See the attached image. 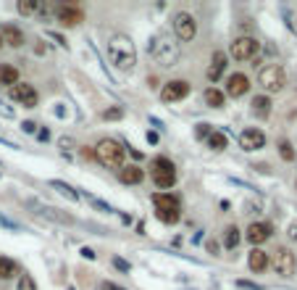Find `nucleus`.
<instances>
[{"label": "nucleus", "instance_id": "nucleus-34", "mask_svg": "<svg viewBox=\"0 0 297 290\" xmlns=\"http://www.w3.org/2000/svg\"><path fill=\"white\" fill-rule=\"evenodd\" d=\"M82 156H84V159H95V150H90V148H82Z\"/></svg>", "mask_w": 297, "mask_h": 290}, {"label": "nucleus", "instance_id": "nucleus-36", "mask_svg": "<svg viewBox=\"0 0 297 290\" xmlns=\"http://www.w3.org/2000/svg\"><path fill=\"white\" fill-rule=\"evenodd\" d=\"M24 129L26 132H35V121H24Z\"/></svg>", "mask_w": 297, "mask_h": 290}, {"label": "nucleus", "instance_id": "nucleus-28", "mask_svg": "<svg viewBox=\"0 0 297 290\" xmlns=\"http://www.w3.org/2000/svg\"><path fill=\"white\" fill-rule=\"evenodd\" d=\"M50 185H53V188H55L58 193H64L66 198H71V201H76V193H74V190H71V188L66 185V182H58V179H53Z\"/></svg>", "mask_w": 297, "mask_h": 290}, {"label": "nucleus", "instance_id": "nucleus-31", "mask_svg": "<svg viewBox=\"0 0 297 290\" xmlns=\"http://www.w3.org/2000/svg\"><path fill=\"white\" fill-rule=\"evenodd\" d=\"M124 116V109H108L103 111V119H121Z\"/></svg>", "mask_w": 297, "mask_h": 290}, {"label": "nucleus", "instance_id": "nucleus-6", "mask_svg": "<svg viewBox=\"0 0 297 290\" xmlns=\"http://www.w3.org/2000/svg\"><path fill=\"white\" fill-rule=\"evenodd\" d=\"M153 182L158 188H174V182H176V166H174V161L171 159H163V156H158L153 161Z\"/></svg>", "mask_w": 297, "mask_h": 290}, {"label": "nucleus", "instance_id": "nucleus-19", "mask_svg": "<svg viewBox=\"0 0 297 290\" xmlns=\"http://www.w3.org/2000/svg\"><path fill=\"white\" fill-rule=\"evenodd\" d=\"M247 267L253 269V272H263L265 267H269V253L260 251V248H253L247 256Z\"/></svg>", "mask_w": 297, "mask_h": 290}, {"label": "nucleus", "instance_id": "nucleus-24", "mask_svg": "<svg viewBox=\"0 0 297 290\" xmlns=\"http://www.w3.org/2000/svg\"><path fill=\"white\" fill-rule=\"evenodd\" d=\"M240 238H242V235H240V230H237L234 224H231V227H226V232H224V246H226V248H237Z\"/></svg>", "mask_w": 297, "mask_h": 290}, {"label": "nucleus", "instance_id": "nucleus-3", "mask_svg": "<svg viewBox=\"0 0 297 290\" xmlns=\"http://www.w3.org/2000/svg\"><path fill=\"white\" fill-rule=\"evenodd\" d=\"M153 203H155V217H158L163 224H176L182 219V206L174 195L168 193H155L153 195Z\"/></svg>", "mask_w": 297, "mask_h": 290}, {"label": "nucleus", "instance_id": "nucleus-26", "mask_svg": "<svg viewBox=\"0 0 297 290\" xmlns=\"http://www.w3.org/2000/svg\"><path fill=\"white\" fill-rule=\"evenodd\" d=\"M208 145H211L213 150H224V148H226V137H224L221 132H211V135H208Z\"/></svg>", "mask_w": 297, "mask_h": 290}, {"label": "nucleus", "instance_id": "nucleus-9", "mask_svg": "<svg viewBox=\"0 0 297 290\" xmlns=\"http://www.w3.org/2000/svg\"><path fill=\"white\" fill-rule=\"evenodd\" d=\"M269 264L276 269V274H281V277H292V274H294V267H297L294 253H292L289 248H276Z\"/></svg>", "mask_w": 297, "mask_h": 290}, {"label": "nucleus", "instance_id": "nucleus-38", "mask_svg": "<svg viewBox=\"0 0 297 290\" xmlns=\"http://www.w3.org/2000/svg\"><path fill=\"white\" fill-rule=\"evenodd\" d=\"M0 48H3V37H0Z\"/></svg>", "mask_w": 297, "mask_h": 290}, {"label": "nucleus", "instance_id": "nucleus-25", "mask_svg": "<svg viewBox=\"0 0 297 290\" xmlns=\"http://www.w3.org/2000/svg\"><path fill=\"white\" fill-rule=\"evenodd\" d=\"M13 274H16V264H13L11 258L0 256V280H11Z\"/></svg>", "mask_w": 297, "mask_h": 290}, {"label": "nucleus", "instance_id": "nucleus-14", "mask_svg": "<svg viewBox=\"0 0 297 290\" xmlns=\"http://www.w3.org/2000/svg\"><path fill=\"white\" fill-rule=\"evenodd\" d=\"M240 145H242V150H260L265 145V135L258 127H247L240 135Z\"/></svg>", "mask_w": 297, "mask_h": 290}, {"label": "nucleus", "instance_id": "nucleus-17", "mask_svg": "<svg viewBox=\"0 0 297 290\" xmlns=\"http://www.w3.org/2000/svg\"><path fill=\"white\" fill-rule=\"evenodd\" d=\"M118 179L124 185H139V182L145 179V172L139 169V166H121L118 169Z\"/></svg>", "mask_w": 297, "mask_h": 290}, {"label": "nucleus", "instance_id": "nucleus-30", "mask_svg": "<svg viewBox=\"0 0 297 290\" xmlns=\"http://www.w3.org/2000/svg\"><path fill=\"white\" fill-rule=\"evenodd\" d=\"M19 290H37V285H35V280L29 277V274H21L19 277Z\"/></svg>", "mask_w": 297, "mask_h": 290}, {"label": "nucleus", "instance_id": "nucleus-35", "mask_svg": "<svg viewBox=\"0 0 297 290\" xmlns=\"http://www.w3.org/2000/svg\"><path fill=\"white\" fill-rule=\"evenodd\" d=\"M289 238H292V240H297V222L289 227Z\"/></svg>", "mask_w": 297, "mask_h": 290}, {"label": "nucleus", "instance_id": "nucleus-12", "mask_svg": "<svg viewBox=\"0 0 297 290\" xmlns=\"http://www.w3.org/2000/svg\"><path fill=\"white\" fill-rule=\"evenodd\" d=\"M55 16L64 27H76L84 21V13L79 6H55Z\"/></svg>", "mask_w": 297, "mask_h": 290}, {"label": "nucleus", "instance_id": "nucleus-27", "mask_svg": "<svg viewBox=\"0 0 297 290\" xmlns=\"http://www.w3.org/2000/svg\"><path fill=\"white\" fill-rule=\"evenodd\" d=\"M42 214H45V217H50V219H55V222H64V224H71L74 219L69 217V214H58L55 208H40Z\"/></svg>", "mask_w": 297, "mask_h": 290}, {"label": "nucleus", "instance_id": "nucleus-18", "mask_svg": "<svg viewBox=\"0 0 297 290\" xmlns=\"http://www.w3.org/2000/svg\"><path fill=\"white\" fill-rule=\"evenodd\" d=\"M224 69H226V56L224 53H213V58H211V66H208V80L211 82H218V77L224 74Z\"/></svg>", "mask_w": 297, "mask_h": 290}, {"label": "nucleus", "instance_id": "nucleus-5", "mask_svg": "<svg viewBox=\"0 0 297 290\" xmlns=\"http://www.w3.org/2000/svg\"><path fill=\"white\" fill-rule=\"evenodd\" d=\"M258 82H260V87L265 90V93H281L284 85H287V74H284V69H281L279 64H271V66L260 69Z\"/></svg>", "mask_w": 297, "mask_h": 290}, {"label": "nucleus", "instance_id": "nucleus-22", "mask_svg": "<svg viewBox=\"0 0 297 290\" xmlns=\"http://www.w3.org/2000/svg\"><path fill=\"white\" fill-rule=\"evenodd\" d=\"M253 111H255L258 116H269V114H271V98H269V95H258V98L253 100Z\"/></svg>", "mask_w": 297, "mask_h": 290}, {"label": "nucleus", "instance_id": "nucleus-21", "mask_svg": "<svg viewBox=\"0 0 297 290\" xmlns=\"http://www.w3.org/2000/svg\"><path fill=\"white\" fill-rule=\"evenodd\" d=\"M224 100H226V95L221 93V90H216V87H208L205 90V103L211 106V109H221Z\"/></svg>", "mask_w": 297, "mask_h": 290}, {"label": "nucleus", "instance_id": "nucleus-4", "mask_svg": "<svg viewBox=\"0 0 297 290\" xmlns=\"http://www.w3.org/2000/svg\"><path fill=\"white\" fill-rule=\"evenodd\" d=\"M153 58L158 61L161 66H174L176 61H179V45L171 40L168 35H161V37H155L153 42Z\"/></svg>", "mask_w": 297, "mask_h": 290}, {"label": "nucleus", "instance_id": "nucleus-11", "mask_svg": "<svg viewBox=\"0 0 297 290\" xmlns=\"http://www.w3.org/2000/svg\"><path fill=\"white\" fill-rule=\"evenodd\" d=\"M11 98L16 103H21V106H26V109H35L37 106V90L32 85H26V82H19V85L11 87Z\"/></svg>", "mask_w": 297, "mask_h": 290}, {"label": "nucleus", "instance_id": "nucleus-29", "mask_svg": "<svg viewBox=\"0 0 297 290\" xmlns=\"http://www.w3.org/2000/svg\"><path fill=\"white\" fill-rule=\"evenodd\" d=\"M279 153H281V159H284V161H294V150H292V145L287 140L279 143Z\"/></svg>", "mask_w": 297, "mask_h": 290}, {"label": "nucleus", "instance_id": "nucleus-13", "mask_svg": "<svg viewBox=\"0 0 297 290\" xmlns=\"http://www.w3.org/2000/svg\"><path fill=\"white\" fill-rule=\"evenodd\" d=\"M271 232H274V227H271L269 222H253V224L247 227L245 238H247V240H250V243H253V246L258 248L260 243H265V240L271 238Z\"/></svg>", "mask_w": 297, "mask_h": 290}, {"label": "nucleus", "instance_id": "nucleus-32", "mask_svg": "<svg viewBox=\"0 0 297 290\" xmlns=\"http://www.w3.org/2000/svg\"><path fill=\"white\" fill-rule=\"evenodd\" d=\"M113 267L116 269H121V272H129L132 267H129V261H124V258H118V256H113Z\"/></svg>", "mask_w": 297, "mask_h": 290}, {"label": "nucleus", "instance_id": "nucleus-16", "mask_svg": "<svg viewBox=\"0 0 297 290\" xmlns=\"http://www.w3.org/2000/svg\"><path fill=\"white\" fill-rule=\"evenodd\" d=\"M0 37H3V42L11 45V48H21L24 45V32L16 24H6L3 29H0Z\"/></svg>", "mask_w": 297, "mask_h": 290}, {"label": "nucleus", "instance_id": "nucleus-1", "mask_svg": "<svg viewBox=\"0 0 297 290\" xmlns=\"http://www.w3.org/2000/svg\"><path fill=\"white\" fill-rule=\"evenodd\" d=\"M108 58H111V64H116V69L132 71L137 66V48H134L132 37L113 35L111 40H108Z\"/></svg>", "mask_w": 297, "mask_h": 290}, {"label": "nucleus", "instance_id": "nucleus-15", "mask_svg": "<svg viewBox=\"0 0 297 290\" xmlns=\"http://www.w3.org/2000/svg\"><path fill=\"white\" fill-rule=\"evenodd\" d=\"M247 90H250V80L245 74H231L226 80V95H231V98H242Z\"/></svg>", "mask_w": 297, "mask_h": 290}, {"label": "nucleus", "instance_id": "nucleus-10", "mask_svg": "<svg viewBox=\"0 0 297 290\" xmlns=\"http://www.w3.org/2000/svg\"><path fill=\"white\" fill-rule=\"evenodd\" d=\"M187 95H190V85H187L184 80H171L161 90V100L163 103H176V100H184Z\"/></svg>", "mask_w": 297, "mask_h": 290}, {"label": "nucleus", "instance_id": "nucleus-33", "mask_svg": "<svg viewBox=\"0 0 297 290\" xmlns=\"http://www.w3.org/2000/svg\"><path fill=\"white\" fill-rule=\"evenodd\" d=\"M211 135V127L208 124H197V137H208Z\"/></svg>", "mask_w": 297, "mask_h": 290}, {"label": "nucleus", "instance_id": "nucleus-23", "mask_svg": "<svg viewBox=\"0 0 297 290\" xmlns=\"http://www.w3.org/2000/svg\"><path fill=\"white\" fill-rule=\"evenodd\" d=\"M19 13H21V16H32V13H37L42 6L37 3V0H19Z\"/></svg>", "mask_w": 297, "mask_h": 290}, {"label": "nucleus", "instance_id": "nucleus-8", "mask_svg": "<svg viewBox=\"0 0 297 290\" xmlns=\"http://www.w3.org/2000/svg\"><path fill=\"white\" fill-rule=\"evenodd\" d=\"M174 32H176V37L182 42L195 40V35H197V21H195L192 13H187V11H179L176 13V16H174Z\"/></svg>", "mask_w": 297, "mask_h": 290}, {"label": "nucleus", "instance_id": "nucleus-2", "mask_svg": "<svg viewBox=\"0 0 297 290\" xmlns=\"http://www.w3.org/2000/svg\"><path fill=\"white\" fill-rule=\"evenodd\" d=\"M95 159L105 169H121L124 166V145L111 140V137H105V140H100L95 145Z\"/></svg>", "mask_w": 297, "mask_h": 290}, {"label": "nucleus", "instance_id": "nucleus-7", "mask_svg": "<svg viewBox=\"0 0 297 290\" xmlns=\"http://www.w3.org/2000/svg\"><path fill=\"white\" fill-rule=\"evenodd\" d=\"M258 50H260V42L255 37H237L229 45V53L234 61H250L258 56Z\"/></svg>", "mask_w": 297, "mask_h": 290}, {"label": "nucleus", "instance_id": "nucleus-37", "mask_svg": "<svg viewBox=\"0 0 297 290\" xmlns=\"http://www.w3.org/2000/svg\"><path fill=\"white\" fill-rule=\"evenodd\" d=\"M208 251H211V253H218V246H216V243H213V240L208 243Z\"/></svg>", "mask_w": 297, "mask_h": 290}, {"label": "nucleus", "instance_id": "nucleus-20", "mask_svg": "<svg viewBox=\"0 0 297 290\" xmlns=\"http://www.w3.org/2000/svg\"><path fill=\"white\" fill-rule=\"evenodd\" d=\"M0 85H19V69H13V66H0Z\"/></svg>", "mask_w": 297, "mask_h": 290}]
</instances>
